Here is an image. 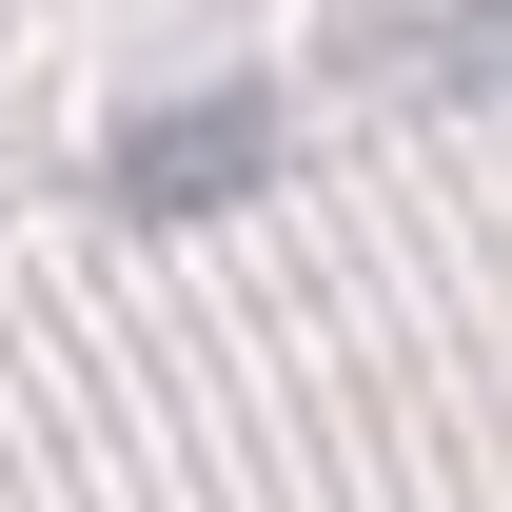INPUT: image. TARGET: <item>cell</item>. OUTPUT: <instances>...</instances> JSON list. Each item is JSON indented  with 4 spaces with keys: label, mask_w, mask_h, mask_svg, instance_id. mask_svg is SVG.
Wrapping results in <instances>:
<instances>
[{
    "label": "cell",
    "mask_w": 512,
    "mask_h": 512,
    "mask_svg": "<svg viewBox=\"0 0 512 512\" xmlns=\"http://www.w3.org/2000/svg\"><path fill=\"white\" fill-rule=\"evenodd\" d=\"M256 158H276V119H256V99H197V119H158L119 158V217H197V197H237Z\"/></svg>",
    "instance_id": "6da1fadb"
}]
</instances>
